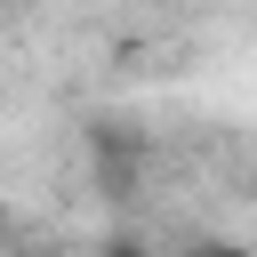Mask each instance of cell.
<instances>
[{
    "label": "cell",
    "instance_id": "1",
    "mask_svg": "<svg viewBox=\"0 0 257 257\" xmlns=\"http://www.w3.org/2000/svg\"><path fill=\"white\" fill-rule=\"evenodd\" d=\"M96 257H153V249H137V241H112V249H96Z\"/></svg>",
    "mask_w": 257,
    "mask_h": 257
}]
</instances>
